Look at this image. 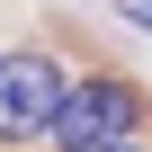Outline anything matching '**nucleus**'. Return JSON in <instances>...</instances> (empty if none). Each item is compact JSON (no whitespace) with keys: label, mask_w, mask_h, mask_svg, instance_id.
Instances as JSON below:
<instances>
[{"label":"nucleus","mask_w":152,"mask_h":152,"mask_svg":"<svg viewBox=\"0 0 152 152\" xmlns=\"http://www.w3.org/2000/svg\"><path fill=\"white\" fill-rule=\"evenodd\" d=\"M99 152H134V143H99Z\"/></svg>","instance_id":"nucleus-4"},{"label":"nucleus","mask_w":152,"mask_h":152,"mask_svg":"<svg viewBox=\"0 0 152 152\" xmlns=\"http://www.w3.org/2000/svg\"><path fill=\"white\" fill-rule=\"evenodd\" d=\"M116 9H125V18H134V27H152V0H116Z\"/></svg>","instance_id":"nucleus-3"},{"label":"nucleus","mask_w":152,"mask_h":152,"mask_svg":"<svg viewBox=\"0 0 152 152\" xmlns=\"http://www.w3.org/2000/svg\"><path fill=\"white\" fill-rule=\"evenodd\" d=\"M45 143H63V152L134 143V90H125V81H72L63 107H54V125H45Z\"/></svg>","instance_id":"nucleus-2"},{"label":"nucleus","mask_w":152,"mask_h":152,"mask_svg":"<svg viewBox=\"0 0 152 152\" xmlns=\"http://www.w3.org/2000/svg\"><path fill=\"white\" fill-rule=\"evenodd\" d=\"M63 90L72 81H63L54 54H0V143H45Z\"/></svg>","instance_id":"nucleus-1"}]
</instances>
